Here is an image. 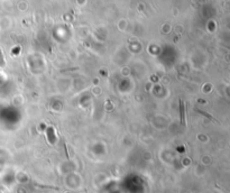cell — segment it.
<instances>
[{
	"label": "cell",
	"mask_w": 230,
	"mask_h": 193,
	"mask_svg": "<svg viewBox=\"0 0 230 193\" xmlns=\"http://www.w3.org/2000/svg\"><path fill=\"white\" fill-rule=\"evenodd\" d=\"M180 103H181V106H180V112H181V123H182V125H185V115H184L183 103H182V101Z\"/></svg>",
	"instance_id": "obj_1"
}]
</instances>
